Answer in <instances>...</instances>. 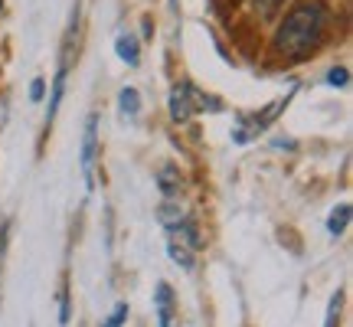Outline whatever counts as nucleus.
Listing matches in <instances>:
<instances>
[{
	"label": "nucleus",
	"mask_w": 353,
	"mask_h": 327,
	"mask_svg": "<svg viewBox=\"0 0 353 327\" xmlns=\"http://www.w3.org/2000/svg\"><path fill=\"white\" fill-rule=\"evenodd\" d=\"M95 157H99V115H88L85 138H82V174H85L88 190L95 184Z\"/></svg>",
	"instance_id": "nucleus-4"
},
{
	"label": "nucleus",
	"mask_w": 353,
	"mask_h": 327,
	"mask_svg": "<svg viewBox=\"0 0 353 327\" xmlns=\"http://www.w3.org/2000/svg\"><path fill=\"white\" fill-rule=\"evenodd\" d=\"M125 321H128V304H118V308L112 311V317H108L101 327H121Z\"/></svg>",
	"instance_id": "nucleus-14"
},
{
	"label": "nucleus",
	"mask_w": 353,
	"mask_h": 327,
	"mask_svg": "<svg viewBox=\"0 0 353 327\" xmlns=\"http://www.w3.org/2000/svg\"><path fill=\"white\" fill-rule=\"evenodd\" d=\"M278 3H281V0H255V10L262 13V17H272V13L278 10Z\"/></svg>",
	"instance_id": "nucleus-15"
},
{
	"label": "nucleus",
	"mask_w": 353,
	"mask_h": 327,
	"mask_svg": "<svg viewBox=\"0 0 353 327\" xmlns=\"http://www.w3.org/2000/svg\"><path fill=\"white\" fill-rule=\"evenodd\" d=\"M341 301H343V295L337 291V295L330 298V304H327V315H324V327H337V324H341Z\"/></svg>",
	"instance_id": "nucleus-13"
},
{
	"label": "nucleus",
	"mask_w": 353,
	"mask_h": 327,
	"mask_svg": "<svg viewBox=\"0 0 353 327\" xmlns=\"http://www.w3.org/2000/svg\"><path fill=\"white\" fill-rule=\"evenodd\" d=\"M196 112H223V101L216 95H206L193 82H180L170 92V118L174 121H190Z\"/></svg>",
	"instance_id": "nucleus-2"
},
{
	"label": "nucleus",
	"mask_w": 353,
	"mask_h": 327,
	"mask_svg": "<svg viewBox=\"0 0 353 327\" xmlns=\"http://www.w3.org/2000/svg\"><path fill=\"white\" fill-rule=\"evenodd\" d=\"M347 226H350V203H341V206L330 213V219H327V232L330 236H343Z\"/></svg>",
	"instance_id": "nucleus-9"
},
{
	"label": "nucleus",
	"mask_w": 353,
	"mask_h": 327,
	"mask_svg": "<svg viewBox=\"0 0 353 327\" xmlns=\"http://www.w3.org/2000/svg\"><path fill=\"white\" fill-rule=\"evenodd\" d=\"M291 99H294V88H291V92L285 95V99H278L275 105H268L265 112L239 115V128H242V131H232V141H239V144H245V141H252L255 135H262L265 128L272 125V121H275L278 115H281L285 108H288V101H291Z\"/></svg>",
	"instance_id": "nucleus-3"
},
{
	"label": "nucleus",
	"mask_w": 353,
	"mask_h": 327,
	"mask_svg": "<svg viewBox=\"0 0 353 327\" xmlns=\"http://www.w3.org/2000/svg\"><path fill=\"white\" fill-rule=\"evenodd\" d=\"M327 26V3L324 0H301L288 10L275 33V50L281 56H294L301 59L314 50Z\"/></svg>",
	"instance_id": "nucleus-1"
},
{
	"label": "nucleus",
	"mask_w": 353,
	"mask_h": 327,
	"mask_svg": "<svg viewBox=\"0 0 353 327\" xmlns=\"http://www.w3.org/2000/svg\"><path fill=\"white\" fill-rule=\"evenodd\" d=\"M157 187H161V193H164V197H174V193H180V187H183V177H180V170H176L174 164L161 167Z\"/></svg>",
	"instance_id": "nucleus-7"
},
{
	"label": "nucleus",
	"mask_w": 353,
	"mask_h": 327,
	"mask_svg": "<svg viewBox=\"0 0 353 327\" xmlns=\"http://www.w3.org/2000/svg\"><path fill=\"white\" fill-rule=\"evenodd\" d=\"M118 108H121L125 118H138V112H141L138 88H121V95H118Z\"/></svg>",
	"instance_id": "nucleus-10"
},
{
	"label": "nucleus",
	"mask_w": 353,
	"mask_h": 327,
	"mask_svg": "<svg viewBox=\"0 0 353 327\" xmlns=\"http://www.w3.org/2000/svg\"><path fill=\"white\" fill-rule=\"evenodd\" d=\"M167 252H170V259H174L176 265H180V268H193V252L187 249V246H183V242H176V239H170V246H167Z\"/></svg>",
	"instance_id": "nucleus-11"
},
{
	"label": "nucleus",
	"mask_w": 353,
	"mask_h": 327,
	"mask_svg": "<svg viewBox=\"0 0 353 327\" xmlns=\"http://www.w3.org/2000/svg\"><path fill=\"white\" fill-rule=\"evenodd\" d=\"M114 50H118V59H125L128 66H138L141 63L138 39L131 37V33H121V37H118V43H114Z\"/></svg>",
	"instance_id": "nucleus-8"
},
{
	"label": "nucleus",
	"mask_w": 353,
	"mask_h": 327,
	"mask_svg": "<svg viewBox=\"0 0 353 327\" xmlns=\"http://www.w3.org/2000/svg\"><path fill=\"white\" fill-rule=\"evenodd\" d=\"M43 92H46V82H43V79H33V86H30V99L43 101Z\"/></svg>",
	"instance_id": "nucleus-17"
},
{
	"label": "nucleus",
	"mask_w": 353,
	"mask_h": 327,
	"mask_svg": "<svg viewBox=\"0 0 353 327\" xmlns=\"http://www.w3.org/2000/svg\"><path fill=\"white\" fill-rule=\"evenodd\" d=\"M154 308H157V324L161 327H174V315H176V304H174V288L161 281L154 288Z\"/></svg>",
	"instance_id": "nucleus-5"
},
{
	"label": "nucleus",
	"mask_w": 353,
	"mask_h": 327,
	"mask_svg": "<svg viewBox=\"0 0 353 327\" xmlns=\"http://www.w3.org/2000/svg\"><path fill=\"white\" fill-rule=\"evenodd\" d=\"M183 216H187V213H183V206H176V203H164V206L157 210V219H161L167 229L176 226V223H180Z\"/></svg>",
	"instance_id": "nucleus-12"
},
{
	"label": "nucleus",
	"mask_w": 353,
	"mask_h": 327,
	"mask_svg": "<svg viewBox=\"0 0 353 327\" xmlns=\"http://www.w3.org/2000/svg\"><path fill=\"white\" fill-rule=\"evenodd\" d=\"M167 232H170V239H180L183 246H187V249H203L200 229H196V223H193V219H187V216H183L176 226L167 229Z\"/></svg>",
	"instance_id": "nucleus-6"
},
{
	"label": "nucleus",
	"mask_w": 353,
	"mask_h": 327,
	"mask_svg": "<svg viewBox=\"0 0 353 327\" xmlns=\"http://www.w3.org/2000/svg\"><path fill=\"white\" fill-rule=\"evenodd\" d=\"M0 10H3V0H0Z\"/></svg>",
	"instance_id": "nucleus-18"
},
{
	"label": "nucleus",
	"mask_w": 353,
	"mask_h": 327,
	"mask_svg": "<svg viewBox=\"0 0 353 327\" xmlns=\"http://www.w3.org/2000/svg\"><path fill=\"white\" fill-rule=\"evenodd\" d=\"M327 82H330V86H347V82H350V79H347V69H330V72H327Z\"/></svg>",
	"instance_id": "nucleus-16"
}]
</instances>
